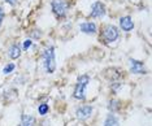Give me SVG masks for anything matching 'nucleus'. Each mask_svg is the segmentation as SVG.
I'll use <instances>...</instances> for the list:
<instances>
[{"instance_id": "obj_1", "label": "nucleus", "mask_w": 152, "mask_h": 126, "mask_svg": "<svg viewBox=\"0 0 152 126\" xmlns=\"http://www.w3.org/2000/svg\"><path fill=\"white\" fill-rule=\"evenodd\" d=\"M42 60H43V68L46 73L52 74L56 70V53H55V47L50 45L42 53Z\"/></svg>"}, {"instance_id": "obj_2", "label": "nucleus", "mask_w": 152, "mask_h": 126, "mask_svg": "<svg viewBox=\"0 0 152 126\" xmlns=\"http://www.w3.org/2000/svg\"><path fill=\"white\" fill-rule=\"evenodd\" d=\"M90 83V77L87 74H82L78 77L77 83H75L74 91H73V97L77 100H85L86 99V87Z\"/></svg>"}, {"instance_id": "obj_3", "label": "nucleus", "mask_w": 152, "mask_h": 126, "mask_svg": "<svg viewBox=\"0 0 152 126\" xmlns=\"http://www.w3.org/2000/svg\"><path fill=\"white\" fill-rule=\"evenodd\" d=\"M51 8H52L53 15L57 18H64L68 13L69 4L66 0H52L51 1Z\"/></svg>"}, {"instance_id": "obj_4", "label": "nucleus", "mask_w": 152, "mask_h": 126, "mask_svg": "<svg viewBox=\"0 0 152 126\" xmlns=\"http://www.w3.org/2000/svg\"><path fill=\"white\" fill-rule=\"evenodd\" d=\"M102 37L107 43H112L116 42L120 37V31L115 25H105L102 30Z\"/></svg>"}, {"instance_id": "obj_5", "label": "nucleus", "mask_w": 152, "mask_h": 126, "mask_svg": "<svg viewBox=\"0 0 152 126\" xmlns=\"http://www.w3.org/2000/svg\"><path fill=\"white\" fill-rule=\"evenodd\" d=\"M92 112H94L92 105H87V104H86V105H81L75 109V116H77L78 120L85 121L92 116Z\"/></svg>"}, {"instance_id": "obj_6", "label": "nucleus", "mask_w": 152, "mask_h": 126, "mask_svg": "<svg viewBox=\"0 0 152 126\" xmlns=\"http://www.w3.org/2000/svg\"><path fill=\"white\" fill-rule=\"evenodd\" d=\"M129 65H130V72L133 74H146L147 73L143 61L135 60V59H129Z\"/></svg>"}, {"instance_id": "obj_7", "label": "nucleus", "mask_w": 152, "mask_h": 126, "mask_svg": "<svg viewBox=\"0 0 152 126\" xmlns=\"http://www.w3.org/2000/svg\"><path fill=\"white\" fill-rule=\"evenodd\" d=\"M105 15V5L103 4L102 1H95L94 4L91 5V12H90V16L92 18H102Z\"/></svg>"}, {"instance_id": "obj_8", "label": "nucleus", "mask_w": 152, "mask_h": 126, "mask_svg": "<svg viewBox=\"0 0 152 126\" xmlns=\"http://www.w3.org/2000/svg\"><path fill=\"white\" fill-rule=\"evenodd\" d=\"M120 26L124 31L129 33V31H131L134 29V21L130 16H124L120 18Z\"/></svg>"}, {"instance_id": "obj_9", "label": "nucleus", "mask_w": 152, "mask_h": 126, "mask_svg": "<svg viewBox=\"0 0 152 126\" xmlns=\"http://www.w3.org/2000/svg\"><path fill=\"white\" fill-rule=\"evenodd\" d=\"M79 29L83 34H87V35H92V34L96 33V25L91 21H86V22H82L79 25Z\"/></svg>"}, {"instance_id": "obj_10", "label": "nucleus", "mask_w": 152, "mask_h": 126, "mask_svg": "<svg viewBox=\"0 0 152 126\" xmlns=\"http://www.w3.org/2000/svg\"><path fill=\"white\" fill-rule=\"evenodd\" d=\"M21 53H22V48L18 43H13L8 50V56H9V59H12V60L20 59L21 57Z\"/></svg>"}, {"instance_id": "obj_11", "label": "nucleus", "mask_w": 152, "mask_h": 126, "mask_svg": "<svg viewBox=\"0 0 152 126\" xmlns=\"http://www.w3.org/2000/svg\"><path fill=\"white\" fill-rule=\"evenodd\" d=\"M104 126H120V118L115 113L109 112V114H107L104 120Z\"/></svg>"}, {"instance_id": "obj_12", "label": "nucleus", "mask_w": 152, "mask_h": 126, "mask_svg": "<svg viewBox=\"0 0 152 126\" xmlns=\"http://www.w3.org/2000/svg\"><path fill=\"white\" fill-rule=\"evenodd\" d=\"M35 117L30 116V114H21V122L18 126H35Z\"/></svg>"}, {"instance_id": "obj_13", "label": "nucleus", "mask_w": 152, "mask_h": 126, "mask_svg": "<svg viewBox=\"0 0 152 126\" xmlns=\"http://www.w3.org/2000/svg\"><path fill=\"white\" fill-rule=\"evenodd\" d=\"M121 108V104L118 100H109L108 103V111L110 112V113H116L117 111H118Z\"/></svg>"}, {"instance_id": "obj_14", "label": "nucleus", "mask_w": 152, "mask_h": 126, "mask_svg": "<svg viewBox=\"0 0 152 126\" xmlns=\"http://www.w3.org/2000/svg\"><path fill=\"white\" fill-rule=\"evenodd\" d=\"M48 112H50V105L47 103H40L38 105V113H39V116L44 117L46 114H48Z\"/></svg>"}, {"instance_id": "obj_15", "label": "nucleus", "mask_w": 152, "mask_h": 126, "mask_svg": "<svg viewBox=\"0 0 152 126\" xmlns=\"http://www.w3.org/2000/svg\"><path fill=\"white\" fill-rule=\"evenodd\" d=\"M15 69H16V64H13V62H8V64L3 68V74H5V75L11 74V73H13Z\"/></svg>"}, {"instance_id": "obj_16", "label": "nucleus", "mask_w": 152, "mask_h": 126, "mask_svg": "<svg viewBox=\"0 0 152 126\" xmlns=\"http://www.w3.org/2000/svg\"><path fill=\"white\" fill-rule=\"evenodd\" d=\"M31 45H33L31 39H26V40L22 43V47H21V48H22V51H27L30 47H31Z\"/></svg>"}, {"instance_id": "obj_17", "label": "nucleus", "mask_w": 152, "mask_h": 126, "mask_svg": "<svg viewBox=\"0 0 152 126\" xmlns=\"http://www.w3.org/2000/svg\"><path fill=\"white\" fill-rule=\"evenodd\" d=\"M4 9H3V7H0V26H1L3 23V20H4Z\"/></svg>"}, {"instance_id": "obj_18", "label": "nucleus", "mask_w": 152, "mask_h": 126, "mask_svg": "<svg viewBox=\"0 0 152 126\" xmlns=\"http://www.w3.org/2000/svg\"><path fill=\"white\" fill-rule=\"evenodd\" d=\"M5 3H8L9 5H12V7H15L17 3H18V0H5Z\"/></svg>"}, {"instance_id": "obj_19", "label": "nucleus", "mask_w": 152, "mask_h": 126, "mask_svg": "<svg viewBox=\"0 0 152 126\" xmlns=\"http://www.w3.org/2000/svg\"><path fill=\"white\" fill-rule=\"evenodd\" d=\"M121 86H122V85H121V83H116V85H113V90H116V91H117V90H118Z\"/></svg>"}]
</instances>
